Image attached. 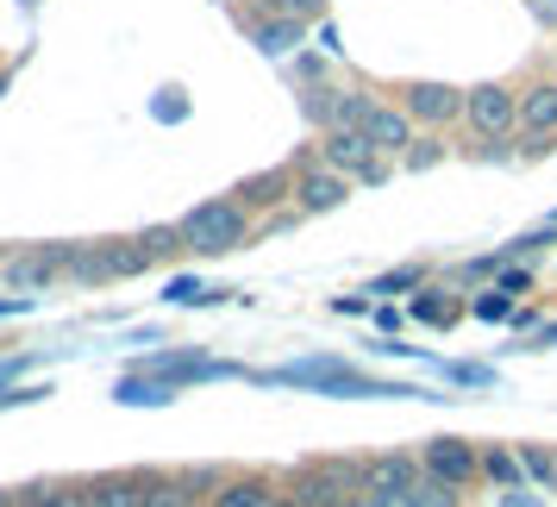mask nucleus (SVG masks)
I'll list each match as a JSON object with an SVG mask.
<instances>
[{"label":"nucleus","mask_w":557,"mask_h":507,"mask_svg":"<svg viewBox=\"0 0 557 507\" xmlns=\"http://www.w3.org/2000/svg\"><path fill=\"white\" fill-rule=\"evenodd\" d=\"M182 226V251H201V257H226L251 238V207L238 195H213V201L188 207L176 220Z\"/></svg>","instance_id":"nucleus-1"},{"label":"nucleus","mask_w":557,"mask_h":507,"mask_svg":"<svg viewBox=\"0 0 557 507\" xmlns=\"http://www.w3.org/2000/svg\"><path fill=\"white\" fill-rule=\"evenodd\" d=\"M463 126L476 138V157H507V145L520 138V88L507 82H482L463 95Z\"/></svg>","instance_id":"nucleus-2"},{"label":"nucleus","mask_w":557,"mask_h":507,"mask_svg":"<svg viewBox=\"0 0 557 507\" xmlns=\"http://www.w3.org/2000/svg\"><path fill=\"white\" fill-rule=\"evenodd\" d=\"M320 163H332L338 176H351V188H382V182L395 176V157L376 151L370 132H357V126L320 132Z\"/></svg>","instance_id":"nucleus-3"},{"label":"nucleus","mask_w":557,"mask_h":507,"mask_svg":"<svg viewBox=\"0 0 557 507\" xmlns=\"http://www.w3.org/2000/svg\"><path fill=\"white\" fill-rule=\"evenodd\" d=\"M345 495H357V463L351 457H313L295 470V502L301 507H338Z\"/></svg>","instance_id":"nucleus-4"},{"label":"nucleus","mask_w":557,"mask_h":507,"mask_svg":"<svg viewBox=\"0 0 557 507\" xmlns=\"http://www.w3.org/2000/svg\"><path fill=\"white\" fill-rule=\"evenodd\" d=\"M0 276L20 295H45L57 276H70V245H26V251H13L0 263Z\"/></svg>","instance_id":"nucleus-5"},{"label":"nucleus","mask_w":557,"mask_h":507,"mask_svg":"<svg viewBox=\"0 0 557 507\" xmlns=\"http://www.w3.org/2000/svg\"><path fill=\"white\" fill-rule=\"evenodd\" d=\"M463 95H470V88H451V82H407L401 107L413 113V126L445 132L451 120H463Z\"/></svg>","instance_id":"nucleus-6"},{"label":"nucleus","mask_w":557,"mask_h":507,"mask_svg":"<svg viewBox=\"0 0 557 507\" xmlns=\"http://www.w3.org/2000/svg\"><path fill=\"white\" fill-rule=\"evenodd\" d=\"M520 138H527V151H552L557 145V82L539 76L520 88Z\"/></svg>","instance_id":"nucleus-7"},{"label":"nucleus","mask_w":557,"mask_h":507,"mask_svg":"<svg viewBox=\"0 0 557 507\" xmlns=\"http://www.w3.org/2000/svg\"><path fill=\"white\" fill-rule=\"evenodd\" d=\"M420 470L438 477V482L470 489V482L482 477V445H470V438H426V445H420Z\"/></svg>","instance_id":"nucleus-8"},{"label":"nucleus","mask_w":557,"mask_h":507,"mask_svg":"<svg viewBox=\"0 0 557 507\" xmlns=\"http://www.w3.org/2000/svg\"><path fill=\"white\" fill-rule=\"evenodd\" d=\"M420 477H426L420 457H407V452H376V457L357 463V489H363V495H407Z\"/></svg>","instance_id":"nucleus-9"},{"label":"nucleus","mask_w":557,"mask_h":507,"mask_svg":"<svg viewBox=\"0 0 557 507\" xmlns=\"http://www.w3.org/2000/svg\"><path fill=\"white\" fill-rule=\"evenodd\" d=\"M363 132H370V145H376V151H388L395 163H401L407 145L420 138V126H413V113H407L401 101H370V113H363Z\"/></svg>","instance_id":"nucleus-10"},{"label":"nucleus","mask_w":557,"mask_h":507,"mask_svg":"<svg viewBox=\"0 0 557 507\" xmlns=\"http://www.w3.org/2000/svg\"><path fill=\"white\" fill-rule=\"evenodd\" d=\"M351 201V176H338L332 163H313L295 176V213H332Z\"/></svg>","instance_id":"nucleus-11"},{"label":"nucleus","mask_w":557,"mask_h":507,"mask_svg":"<svg viewBox=\"0 0 557 507\" xmlns=\"http://www.w3.org/2000/svg\"><path fill=\"white\" fill-rule=\"evenodd\" d=\"M82 507H145V477L138 470H107V477L76 482Z\"/></svg>","instance_id":"nucleus-12"},{"label":"nucleus","mask_w":557,"mask_h":507,"mask_svg":"<svg viewBox=\"0 0 557 507\" xmlns=\"http://www.w3.org/2000/svg\"><path fill=\"white\" fill-rule=\"evenodd\" d=\"M251 38H257V51L263 57H288V51H301L307 20H282V13H263V7H257L251 13Z\"/></svg>","instance_id":"nucleus-13"},{"label":"nucleus","mask_w":557,"mask_h":507,"mask_svg":"<svg viewBox=\"0 0 557 507\" xmlns=\"http://www.w3.org/2000/svg\"><path fill=\"white\" fill-rule=\"evenodd\" d=\"M207 482L220 477H163V470H145V507H195Z\"/></svg>","instance_id":"nucleus-14"},{"label":"nucleus","mask_w":557,"mask_h":507,"mask_svg":"<svg viewBox=\"0 0 557 507\" xmlns=\"http://www.w3.org/2000/svg\"><path fill=\"white\" fill-rule=\"evenodd\" d=\"M276 482L270 477H220L213 482V507H276Z\"/></svg>","instance_id":"nucleus-15"},{"label":"nucleus","mask_w":557,"mask_h":507,"mask_svg":"<svg viewBox=\"0 0 557 507\" xmlns=\"http://www.w3.org/2000/svg\"><path fill=\"white\" fill-rule=\"evenodd\" d=\"M20 507H82V489L76 482H32V489H20Z\"/></svg>","instance_id":"nucleus-16"},{"label":"nucleus","mask_w":557,"mask_h":507,"mask_svg":"<svg viewBox=\"0 0 557 507\" xmlns=\"http://www.w3.org/2000/svg\"><path fill=\"white\" fill-rule=\"evenodd\" d=\"M282 188H288V195H295V176H288V170H276V176H251L245 182V188H238V201L251 207H270V201H282Z\"/></svg>","instance_id":"nucleus-17"},{"label":"nucleus","mask_w":557,"mask_h":507,"mask_svg":"<svg viewBox=\"0 0 557 507\" xmlns=\"http://www.w3.org/2000/svg\"><path fill=\"white\" fill-rule=\"evenodd\" d=\"M482 477L488 482H502V489H520V477H527V463H520V452H482Z\"/></svg>","instance_id":"nucleus-18"},{"label":"nucleus","mask_w":557,"mask_h":507,"mask_svg":"<svg viewBox=\"0 0 557 507\" xmlns=\"http://www.w3.org/2000/svg\"><path fill=\"white\" fill-rule=\"evenodd\" d=\"M457 495H463L457 482H438V477H420V482H413V507H463Z\"/></svg>","instance_id":"nucleus-19"},{"label":"nucleus","mask_w":557,"mask_h":507,"mask_svg":"<svg viewBox=\"0 0 557 507\" xmlns=\"http://www.w3.org/2000/svg\"><path fill=\"white\" fill-rule=\"evenodd\" d=\"M120 401H151V407H163V401H176V388H170V382H138V376H126L120 382Z\"/></svg>","instance_id":"nucleus-20"},{"label":"nucleus","mask_w":557,"mask_h":507,"mask_svg":"<svg viewBox=\"0 0 557 507\" xmlns=\"http://www.w3.org/2000/svg\"><path fill=\"white\" fill-rule=\"evenodd\" d=\"M413 320H426V326H451V320H457V307L445 301V288H426V295L413 301Z\"/></svg>","instance_id":"nucleus-21"},{"label":"nucleus","mask_w":557,"mask_h":507,"mask_svg":"<svg viewBox=\"0 0 557 507\" xmlns=\"http://www.w3.org/2000/svg\"><path fill=\"white\" fill-rule=\"evenodd\" d=\"M438 157H445V138H438V132H420V138H413V145H407V170H432V163H438Z\"/></svg>","instance_id":"nucleus-22"},{"label":"nucleus","mask_w":557,"mask_h":507,"mask_svg":"<svg viewBox=\"0 0 557 507\" xmlns=\"http://www.w3.org/2000/svg\"><path fill=\"white\" fill-rule=\"evenodd\" d=\"M332 101H338V88H307V95H301V113H307L320 132H332Z\"/></svg>","instance_id":"nucleus-23"},{"label":"nucleus","mask_w":557,"mask_h":507,"mask_svg":"<svg viewBox=\"0 0 557 507\" xmlns=\"http://www.w3.org/2000/svg\"><path fill=\"white\" fill-rule=\"evenodd\" d=\"M257 7H263V13H282V20H307V26L326 13V0H257Z\"/></svg>","instance_id":"nucleus-24"},{"label":"nucleus","mask_w":557,"mask_h":507,"mask_svg":"<svg viewBox=\"0 0 557 507\" xmlns=\"http://www.w3.org/2000/svg\"><path fill=\"white\" fill-rule=\"evenodd\" d=\"M520 463H527V477H532V482H545V489L557 482V452H539V445H520Z\"/></svg>","instance_id":"nucleus-25"},{"label":"nucleus","mask_w":557,"mask_h":507,"mask_svg":"<svg viewBox=\"0 0 557 507\" xmlns=\"http://www.w3.org/2000/svg\"><path fill=\"white\" fill-rule=\"evenodd\" d=\"M470 313L495 326V320H513V301H507V288H488V295H476V301H470Z\"/></svg>","instance_id":"nucleus-26"},{"label":"nucleus","mask_w":557,"mask_h":507,"mask_svg":"<svg viewBox=\"0 0 557 507\" xmlns=\"http://www.w3.org/2000/svg\"><path fill=\"white\" fill-rule=\"evenodd\" d=\"M426 270H395V276H376L370 282V295H407V288H420Z\"/></svg>","instance_id":"nucleus-27"},{"label":"nucleus","mask_w":557,"mask_h":507,"mask_svg":"<svg viewBox=\"0 0 557 507\" xmlns=\"http://www.w3.org/2000/svg\"><path fill=\"white\" fill-rule=\"evenodd\" d=\"M170 301H176V307H201V301H220V295H213L207 282H188V276H182V282H170Z\"/></svg>","instance_id":"nucleus-28"},{"label":"nucleus","mask_w":557,"mask_h":507,"mask_svg":"<svg viewBox=\"0 0 557 507\" xmlns=\"http://www.w3.org/2000/svg\"><path fill=\"white\" fill-rule=\"evenodd\" d=\"M495 507H545V495H532V489H507Z\"/></svg>","instance_id":"nucleus-29"},{"label":"nucleus","mask_w":557,"mask_h":507,"mask_svg":"<svg viewBox=\"0 0 557 507\" xmlns=\"http://www.w3.org/2000/svg\"><path fill=\"white\" fill-rule=\"evenodd\" d=\"M532 20L545 32H557V0H532Z\"/></svg>","instance_id":"nucleus-30"},{"label":"nucleus","mask_w":557,"mask_h":507,"mask_svg":"<svg viewBox=\"0 0 557 507\" xmlns=\"http://www.w3.org/2000/svg\"><path fill=\"white\" fill-rule=\"evenodd\" d=\"M276 507H301V502H295V495H282V502H276Z\"/></svg>","instance_id":"nucleus-31"},{"label":"nucleus","mask_w":557,"mask_h":507,"mask_svg":"<svg viewBox=\"0 0 557 507\" xmlns=\"http://www.w3.org/2000/svg\"><path fill=\"white\" fill-rule=\"evenodd\" d=\"M552 495H557V482H552Z\"/></svg>","instance_id":"nucleus-32"},{"label":"nucleus","mask_w":557,"mask_h":507,"mask_svg":"<svg viewBox=\"0 0 557 507\" xmlns=\"http://www.w3.org/2000/svg\"><path fill=\"white\" fill-rule=\"evenodd\" d=\"M0 263H7V257H0Z\"/></svg>","instance_id":"nucleus-33"},{"label":"nucleus","mask_w":557,"mask_h":507,"mask_svg":"<svg viewBox=\"0 0 557 507\" xmlns=\"http://www.w3.org/2000/svg\"><path fill=\"white\" fill-rule=\"evenodd\" d=\"M26 7H32V0H26Z\"/></svg>","instance_id":"nucleus-34"}]
</instances>
